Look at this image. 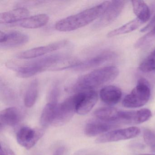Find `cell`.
Segmentation results:
<instances>
[{"instance_id": "obj_1", "label": "cell", "mask_w": 155, "mask_h": 155, "mask_svg": "<svg viewBox=\"0 0 155 155\" xmlns=\"http://www.w3.org/2000/svg\"><path fill=\"white\" fill-rule=\"evenodd\" d=\"M65 56L59 53L38 58L30 61L18 62L10 61L6 62V66L16 71L19 78H27L45 71L57 70L61 61Z\"/></svg>"}, {"instance_id": "obj_2", "label": "cell", "mask_w": 155, "mask_h": 155, "mask_svg": "<svg viewBox=\"0 0 155 155\" xmlns=\"http://www.w3.org/2000/svg\"><path fill=\"white\" fill-rule=\"evenodd\" d=\"M110 2H104L77 14L62 19L56 23L55 29L61 32H68L85 27L100 18L107 9Z\"/></svg>"}, {"instance_id": "obj_3", "label": "cell", "mask_w": 155, "mask_h": 155, "mask_svg": "<svg viewBox=\"0 0 155 155\" xmlns=\"http://www.w3.org/2000/svg\"><path fill=\"white\" fill-rule=\"evenodd\" d=\"M119 73L118 68L115 66L95 70L79 78L68 90L76 93L93 90L95 88L114 80L117 77Z\"/></svg>"}, {"instance_id": "obj_4", "label": "cell", "mask_w": 155, "mask_h": 155, "mask_svg": "<svg viewBox=\"0 0 155 155\" xmlns=\"http://www.w3.org/2000/svg\"><path fill=\"white\" fill-rule=\"evenodd\" d=\"M150 97V89L147 81L140 79L137 86L122 101V105L125 107L135 108L146 105Z\"/></svg>"}, {"instance_id": "obj_5", "label": "cell", "mask_w": 155, "mask_h": 155, "mask_svg": "<svg viewBox=\"0 0 155 155\" xmlns=\"http://www.w3.org/2000/svg\"><path fill=\"white\" fill-rule=\"evenodd\" d=\"M77 97L76 94L66 99L58 104L57 107L55 119L52 125L61 127L67 124L72 118L76 112Z\"/></svg>"}, {"instance_id": "obj_6", "label": "cell", "mask_w": 155, "mask_h": 155, "mask_svg": "<svg viewBox=\"0 0 155 155\" xmlns=\"http://www.w3.org/2000/svg\"><path fill=\"white\" fill-rule=\"evenodd\" d=\"M140 133V129L137 127L112 130L97 138L96 142L100 144L127 140L136 137Z\"/></svg>"}, {"instance_id": "obj_7", "label": "cell", "mask_w": 155, "mask_h": 155, "mask_svg": "<svg viewBox=\"0 0 155 155\" xmlns=\"http://www.w3.org/2000/svg\"><path fill=\"white\" fill-rule=\"evenodd\" d=\"M68 43L69 41L66 40L59 41L46 46L33 48L20 52L16 55V58L21 60L37 58L50 52L61 49Z\"/></svg>"}, {"instance_id": "obj_8", "label": "cell", "mask_w": 155, "mask_h": 155, "mask_svg": "<svg viewBox=\"0 0 155 155\" xmlns=\"http://www.w3.org/2000/svg\"><path fill=\"white\" fill-rule=\"evenodd\" d=\"M125 1H112L110 2L107 9L99 19L94 24L95 28H101L110 25L113 22L124 8Z\"/></svg>"}, {"instance_id": "obj_9", "label": "cell", "mask_w": 155, "mask_h": 155, "mask_svg": "<svg viewBox=\"0 0 155 155\" xmlns=\"http://www.w3.org/2000/svg\"><path fill=\"white\" fill-rule=\"evenodd\" d=\"M77 97L76 112L81 115L88 114L95 106L98 100V94L95 91L89 90L76 93Z\"/></svg>"}, {"instance_id": "obj_10", "label": "cell", "mask_w": 155, "mask_h": 155, "mask_svg": "<svg viewBox=\"0 0 155 155\" xmlns=\"http://www.w3.org/2000/svg\"><path fill=\"white\" fill-rule=\"evenodd\" d=\"M43 135V131L28 127L21 128L17 134V140L21 147L28 150L33 147Z\"/></svg>"}, {"instance_id": "obj_11", "label": "cell", "mask_w": 155, "mask_h": 155, "mask_svg": "<svg viewBox=\"0 0 155 155\" xmlns=\"http://www.w3.org/2000/svg\"><path fill=\"white\" fill-rule=\"evenodd\" d=\"M116 56L117 55L113 51H104L80 62L74 68V69L77 71H86L102 65L113 59L116 58Z\"/></svg>"}, {"instance_id": "obj_12", "label": "cell", "mask_w": 155, "mask_h": 155, "mask_svg": "<svg viewBox=\"0 0 155 155\" xmlns=\"http://www.w3.org/2000/svg\"><path fill=\"white\" fill-rule=\"evenodd\" d=\"M127 110H121L112 107H103L95 110L94 115L96 118L117 123L125 121Z\"/></svg>"}, {"instance_id": "obj_13", "label": "cell", "mask_w": 155, "mask_h": 155, "mask_svg": "<svg viewBox=\"0 0 155 155\" xmlns=\"http://www.w3.org/2000/svg\"><path fill=\"white\" fill-rule=\"evenodd\" d=\"M28 35L19 31L5 33L0 32V47L3 48H16L26 44L28 41Z\"/></svg>"}, {"instance_id": "obj_14", "label": "cell", "mask_w": 155, "mask_h": 155, "mask_svg": "<svg viewBox=\"0 0 155 155\" xmlns=\"http://www.w3.org/2000/svg\"><path fill=\"white\" fill-rule=\"evenodd\" d=\"M117 127V123L96 118L87 123L85 128V133L88 137H95L108 132Z\"/></svg>"}, {"instance_id": "obj_15", "label": "cell", "mask_w": 155, "mask_h": 155, "mask_svg": "<svg viewBox=\"0 0 155 155\" xmlns=\"http://www.w3.org/2000/svg\"><path fill=\"white\" fill-rule=\"evenodd\" d=\"M21 119L20 110L15 107H10L2 110L0 113L1 129L6 126L14 127Z\"/></svg>"}, {"instance_id": "obj_16", "label": "cell", "mask_w": 155, "mask_h": 155, "mask_svg": "<svg viewBox=\"0 0 155 155\" xmlns=\"http://www.w3.org/2000/svg\"><path fill=\"white\" fill-rule=\"evenodd\" d=\"M30 12L26 8H19L0 14V23L13 24L28 18Z\"/></svg>"}, {"instance_id": "obj_17", "label": "cell", "mask_w": 155, "mask_h": 155, "mask_svg": "<svg viewBox=\"0 0 155 155\" xmlns=\"http://www.w3.org/2000/svg\"><path fill=\"white\" fill-rule=\"evenodd\" d=\"M121 90L114 86H108L101 89L100 92L101 99L104 103L112 106L118 103L121 99Z\"/></svg>"}, {"instance_id": "obj_18", "label": "cell", "mask_w": 155, "mask_h": 155, "mask_svg": "<svg viewBox=\"0 0 155 155\" xmlns=\"http://www.w3.org/2000/svg\"><path fill=\"white\" fill-rule=\"evenodd\" d=\"M49 19V17L47 14H38L28 17L19 22L12 25L18 26L24 28H38L47 25Z\"/></svg>"}, {"instance_id": "obj_19", "label": "cell", "mask_w": 155, "mask_h": 155, "mask_svg": "<svg viewBox=\"0 0 155 155\" xmlns=\"http://www.w3.org/2000/svg\"><path fill=\"white\" fill-rule=\"evenodd\" d=\"M131 2L133 11L137 16V18L143 24L148 21L150 17V10L145 2L132 1Z\"/></svg>"}, {"instance_id": "obj_20", "label": "cell", "mask_w": 155, "mask_h": 155, "mask_svg": "<svg viewBox=\"0 0 155 155\" xmlns=\"http://www.w3.org/2000/svg\"><path fill=\"white\" fill-rule=\"evenodd\" d=\"M58 104L48 102L44 107L40 118L41 124L44 127L52 125L55 119Z\"/></svg>"}, {"instance_id": "obj_21", "label": "cell", "mask_w": 155, "mask_h": 155, "mask_svg": "<svg viewBox=\"0 0 155 155\" xmlns=\"http://www.w3.org/2000/svg\"><path fill=\"white\" fill-rule=\"evenodd\" d=\"M143 23L138 19L136 18L129 21L120 28L111 31L108 33V38H113L116 36L130 33L138 28Z\"/></svg>"}, {"instance_id": "obj_22", "label": "cell", "mask_w": 155, "mask_h": 155, "mask_svg": "<svg viewBox=\"0 0 155 155\" xmlns=\"http://www.w3.org/2000/svg\"><path fill=\"white\" fill-rule=\"evenodd\" d=\"M39 83L34 79L29 84L24 97V102L27 107H31L36 103L38 95Z\"/></svg>"}, {"instance_id": "obj_23", "label": "cell", "mask_w": 155, "mask_h": 155, "mask_svg": "<svg viewBox=\"0 0 155 155\" xmlns=\"http://www.w3.org/2000/svg\"><path fill=\"white\" fill-rule=\"evenodd\" d=\"M139 69L144 72H151L155 70V48L140 63Z\"/></svg>"}, {"instance_id": "obj_24", "label": "cell", "mask_w": 155, "mask_h": 155, "mask_svg": "<svg viewBox=\"0 0 155 155\" xmlns=\"http://www.w3.org/2000/svg\"><path fill=\"white\" fill-rule=\"evenodd\" d=\"M152 116L150 110L147 108H143L135 111L133 124L144 123L150 119Z\"/></svg>"}, {"instance_id": "obj_25", "label": "cell", "mask_w": 155, "mask_h": 155, "mask_svg": "<svg viewBox=\"0 0 155 155\" xmlns=\"http://www.w3.org/2000/svg\"><path fill=\"white\" fill-rule=\"evenodd\" d=\"M155 40V26L149 32L138 40L135 43V47L137 48H140L148 45L151 41Z\"/></svg>"}, {"instance_id": "obj_26", "label": "cell", "mask_w": 155, "mask_h": 155, "mask_svg": "<svg viewBox=\"0 0 155 155\" xmlns=\"http://www.w3.org/2000/svg\"><path fill=\"white\" fill-rule=\"evenodd\" d=\"M1 91L2 95L6 100L11 101L16 99V95L14 91L2 81H1Z\"/></svg>"}, {"instance_id": "obj_27", "label": "cell", "mask_w": 155, "mask_h": 155, "mask_svg": "<svg viewBox=\"0 0 155 155\" xmlns=\"http://www.w3.org/2000/svg\"><path fill=\"white\" fill-rule=\"evenodd\" d=\"M143 137L144 142L152 147L155 145V132L151 130L146 129L143 131Z\"/></svg>"}, {"instance_id": "obj_28", "label": "cell", "mask_w": 155, "mask_h": 155, "mask_svg": "<svg viewBox=\"0 0 155 155\" xmlns=\"http://www.w3.org/2000/svg\"><path fill=\"white\" fill-rule=\"evenodd\" d=\"M59 95V89L57 85L52 87L49 93V102L58 103V99Z\"/></svg>"}, {"instance_id": "obj_29", "label": "cell", "mask_w": 155, "mask_h": 155, "mask_svg": "<svg viewBox=\"0 0 155 155\" xmlns=\"http://www.w3.org/2000/svg\"><path fill=\"white\" fill-rule=\"evenodd\" d=\"M0 155H16V154L10 149L5 145L1 144L0 149Z\"/></svg>"}, {"instance_id": "obj_30", "label": "cell", "mask_w": 155, "mask_h": 155, "mask_svg": "<svg viewBox=\"0 0 155 155\" xmlns=\"http://www.w3.org/2000/svg\"><path fill=\"white\" fill-rule=\"evenodd\" d=\"M155 26V15L151 19L150 21L149 22L147 25H146L145 27L141 29L140 31L142 32H146L147 31L152 29Z\"/></svg>"}, {"instance_id": "obj_31", "label": "cell", "mask_w": 155, "mask_h": 155, "mask_svg": "<svg viewBox=\"0 0 155 155\" xmlns=\"http://www.w3.org/2000/svg\"><path fill=\"white\" fill-rule=\"evenodd\" d=\"M65 152V148L64 147H59L55 150L53 155H63Z\"/></svg>"}, {"instance_id": "obj_32", "label": "cell", "mask_w": 155, "mask_h": 155, "mask_svg": "<svg viewBox=\"0 0 155 155\" xmlns=\"http://www.w3.org/2000/svg\"><path fill=\"white\" fill-rule=\"evenodd\" d=\"M151 148H152V150L154 151V152H155V145L154 146H152L151 147Z\"/></svg>"}, {"instance_id": "obj_33", "label": "cell", "mask_w": 155, "mask_h": 155, "mask_svg": "<svg viewBox=\"0 0 155 155\" xmlns=\"http://www.w3.org/2000/svg\"><path fill=\"white\" fill-rule=\"evenodd\" d=\"M138 155H155V154H140Z\"/></svg>"}]
</instances>
